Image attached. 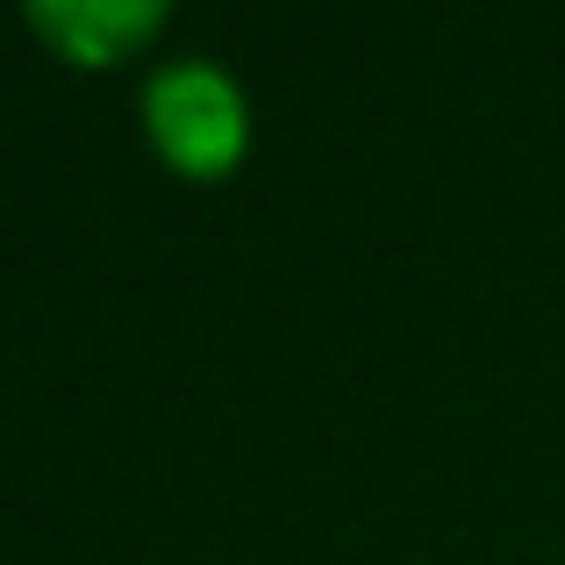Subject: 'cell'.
I'll use <instances>...</instances> for the list:
<instances>
[{
  "instance_id": "obj_1",
  "label": "cell",
  "mask_w": 565,
  "mask_h": 565,
  "mask_svg": "<svg viewBox=\"0 0 565 565\" xmlns=\"http://www.w3.org/2000/svg\"><path fill=\"white\" fill-rule=\"evenodd\" d=\"M143 122L180 172H222L244 151V94L230 86V72L201 65V57L166 65L143 86Z\"/></svg>"
},
{
  "instance_id": "obj_2",
  "label": "cell",
  "mask_w": 565,
  "mask_h": 565,
  "mask_svg": "<svg viewBox=\"0 0 565 565\" xmlns=\"http://www.w3.org/2000/svg\"><path fill=\"white\" fill-rule=\"evenodd\" d=\"M29 22H36L43 36H57L72 57L100 65V57L129 51L137 36H151L158 29V0H36Z\"/></svg>"
}]
</instances>
